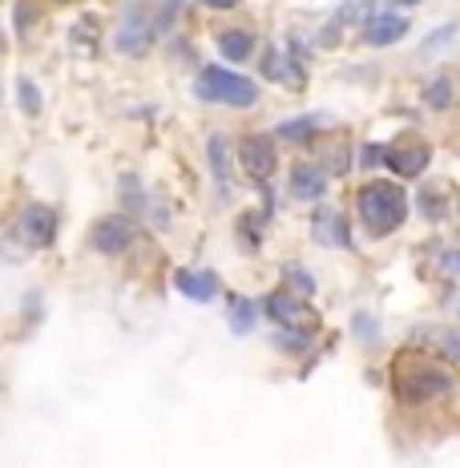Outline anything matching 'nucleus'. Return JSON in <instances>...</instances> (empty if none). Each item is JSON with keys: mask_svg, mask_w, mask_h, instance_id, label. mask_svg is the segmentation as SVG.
Instances as JSON below:
<instances>
[{"mask_svg": "<svg viewBox=\"0 0 460 468\" xmlns=\"http://www.w3.org/2000/svg\"><path fill=\"white\" fill-rule=\"evenodd\" d=\"M311 234H316L319 247H351V227L336 207H319L311 218Z\"/></svg>", "mask_w": 460, "mask_h": 468, "instance_id": "8", "label": "nucleus"}, {"mask_svg": "<svg viewBox=\"0 0 460 468\" xmlns=\"http://www.w3.org/2000/svg\"><path fill=\"white\" fill-rule=\"evenodd\" d=\"M453 262H456V271H460V250H456V255H453Z\"/></svg>", "mask_w": 460, "mask_h": 468, "instance_id": "25", "label": "nucleus"}, {"mask_svg": "<svg viewBox=\"0 0 460 468\" xmlns=\"http://www.w3.org/2000/svg\"><path fill=\"white\" fill-rule=\"evenodd\" d=\"M368 5H371V0H348V5H344V13H339V21H344V25L359 21V16L368 13Z\"/></svg>", "mask_w": 460, "mask_h": 468, "instance_id": "21", "label": "nucleus"}, {"mask_svg": "<svg viewBox=\"0 0 460 468\" xmlns=\"http://www.w3.org/2000/svg\"><path fill=\"white\" fill-rule=\"evenodd\" d=\"M21 239L28 247H48L57 239V214L48 207H28L21 214Z\"/></svg>", "mask_w": 460, "mask_h": 468, "instance_id": "9", "label": "nucleus"}, {"mask_svg": "<svg viewBox=\"0 0 460 468\" xmlns=\"http://www.w3.org/2000/svg\"><path fill=\"white\" fill-rule=\"evenodd\" d=\"M239 230H242V247H247V250H254V247H259V214H242V218H239Z\"/></svg>", "mask_w": 460, "mask_h": 468, "instance_id": "19", "label": "nucleus"}, {"mask_svg": "<svg viewBox=\"0 0 460 468\" xmlns=\"http://www.w3.org/2000/svg\"><path fill=\"white\" fill-rule=\"evenodd\" d=\"M254 315H259V311H254L251 299H242V295L230 299V331L234 335H247V331L254 327Z\"/></svg>", "mask_w": 460, "mask_h": 468, "instance_id": "16", "label": "nucleus"}, {"mask_svg": "<svg viewBox=\"0 0 460 468\" xmlns=\"http://www.w3.org/2000/svg\"><path fill=\"white\" fill-rule=\"evenodd\" d=\"M194 93L202 101H219V105H234V110H247V105L259 101V85L242 73H230V69H219V65H207L202 77L194 81Z\"/></svg>", "mask_w": 460, "mask_h": 468, "instance_id": "2", "label": "nucleus"}, {"mask_svg": "<svg viewBox=\"0 0 460 468\" xmlns=\"http://www.w3.org/2000/svg\"><path fill=\"white\" fill-rule=\"evenodd\" d=\"M130 242H134V222L122 218V214H110V218H102L93 227V247L102 255H122V250H130Z\"/></svg>", "mask_w": 460, "mask_h": 468, "instance_id": "7", "label": "nucleus"}, {"mask_svg": "<svg viewBox=\"0 0 460 468\" xmlns=\"http://www.w3.org/2000/svg\"><path fill=\"white\" fill-rule=\"evenodd\" d=\"M207 158H210L214 178L227 182L230 178V142H227V133H214V138L207 142Z\"/></svg>", "mask_w": 460, "mask_h": 468, "instance_id": "15", "label": "nucleus"}, {"mask_svg": "<svg viewBox=\"0 0 460 468\" xmlns=\"http://www.w3.org/2000/svg\"><path fill=\"white\" fill-rule=\"evenodd\" d=\"M219 48H222V57H227V61H247V57L254 53V37L242 33V28H230V33L219 37Z\"/></svg>", "mask_w": 460, "mask_h": 468, "instance_id": "13", "label": "nucleus"}, {"mask_svg": "<svg viewBox=\"0 0 460 468\" xmlns=\"http://www.w3.org/2000/svg\"><path fill=\"white\" fill-rule=\"evenodd\" d=\"M424 105L428 110H448V105H453V81H448V77H436V81L424 90Z\"/></svg>", "mask_w": 460, "mask_h": 468, "instance_id": "17", "label": "nucleus"}, {"mask_svg": "<svg viewBox=\"0 0 460 468\" xmlns=\"http://www.w3.org/2000/svg\"><path fill=\"white\" fill-rule=\"evenodd\" d=\"M0 53H5V37H0Z\"/></svg>", "mask_w": 460, "mask_h": 468, "instance_id": "26", "label": "nucleus"}, {"mask_svg": "<svg viewBox=\"0 0 460 468\" xmlns=\"http://www.w3.org/2000/svg\"><path fill=\"white\" fill-rule=\"evenodd\" d=\"M396 5H420V0H396Z\"/></svg>", "mask_w": 460, "mask_h": 468, "instance_id": "24", "label": "nucleus"}, {"mask_svg": "<svg viewBox=\"0 0 460 468\" xmlns=\"http://www.w3.org/2000/svg\"><path fill=\"white\" fill-rule=\"evenodd\" d=\"M16 97H21V110H25V113H41V90H37L28 77H21V81H16Z\"/></svg>", "mask_w": 460, "mask_h": 468, "instance_id": "18", "label": "nucleus"}, {"mask_svg": "<svg viewBox=\"0 0 460 468\" xmlns=\"http://www.w3.org/2000/svg\"><path fill=\"white\" fill-rule=\"evenodd\" d=\"M174 287L182 291L186 299H194V303H210V299H219V275H214V271H178V275H174Z\"/></svg>", "mask_w": 460, "mask_h": 468, "instance_id": "10", "label": "nucleus"}, {"mask_svg": "<svg viewBox=\"0 0 460 468\" xmlns=\"http://www.w3.org/2000/svg\"><path fill=\"white\" fill-rule=\"evenodd\" d=\"M428 162H433V145L428 142H396V145L384 150V165L396 170L400 178H416V174H424Z\"/></svg>", "mask_w": 460, "mask_h": 468, "instance_id": "6", "label": "nucleus"}, {"mask_svg": "<svg viewBox=\"0 0 460 468\" xmlns=\"http://www.w3.org/2000/svg\"><path fill=\"white\" fill-rule=\"evenodd\" d=\"M239 162H242V170H247L251 178L267 182L271 174L279 170V150H275V142H271L267 133H247V138L239 142Z\"/></svg>", "mask_w": 460, "mask_h": 468, "instance_id": "5", "label": "nucleus"}, {"mask_svg": "<svg viewBox=\"0 0 460 468\" xmlns=\"http://www.w3.org/2000/svg\"><path fill=\"white\" fill-rule=\"evenodd\" d=\"M291 194L303 202H316L327 194V174L319 170V165H295L291 170Z\"/></svg>", "mask_w": 460, "mask_h": 468, "instance_id": "12", "label": "nucleus"}, {"mask_svg": "<svg viewBox=\"0 0 460 468\" xmlns=\"http://www.w3.org/2000/svg\"><path fill=\"white\" fill-rule=\"evenodd\" d=\"M202 5L214 8V13H222V8H234V5H239V0H202Z\"/></svg>", "mask_w": 460, "mask_h": 468, "instance_id": "23", "label": "nucleus"}, {"mask_svg": "<svg viewBox=\"0 0 460 468\" xmlns=\"http://www.w3.org/2000/svg\"><path fill=\"white\" fill-rule=\"evenodd\" d=\"M287 279H291V282H299L303 295H311V291H316V282H311V275H307V271H299V267H287Z\"/></svg>", "mask_w": 460, "mask_h": 468, "instance_id": "22", "label": "nucleus"}, {"mask_svg": "<svg viewBox=\"0 0 460 468\" xmlns=\"http://www.w3.org/2000/svg\"><path fill=\"white\" fill-rule=\"evenodd\" d=\"M440 351L460 364V331H444V335H440Z\"/></svg>", "mask_w": 460, "mask_h": 468, "instance_id": "20", "label": "nucleus"}, {"mask_svg": "<svg viewBox=\"0 0 460 468\" xmlns=\"http://www.w3.org/2000/svg\"><path fill=\"white\" fill-rule=\"evenodd\" d=\"M327 125V117H295V122H283L275 130V138H287V142H311V133L323 130Z\"/></svg>", "mask_w": 460, "mask_h": 468, "instance_id": "14", "label": "nucleus"}, {"mask_svg": "<svg viewBox=\"0 0 460 468\" xmlns=\"http://www.w3.org/2000/svg\"><path fill=\"white\" fill-rule=\"evenodd\" d=\"M356 210L371 234H391L408 218V194L388 178H371L356 190Z\"/></svg>", "mask_w": 460, "mask_h": 468, "instance_id": "1", "label": "nucleus"}, {"mask_svg": "<svg viewBox=\"0 0 460 468\" xmlns=\"http://www.w3.org/2000/svg\"><path fill=\"white\" fill-rule=\"evenodd\" d=\"M267 311L275 324H283L287 331H299V335H316L319 331V315L307 307V299H295V295H271L267 299Z\"/></svg>", "mask_w": 460, "mask_h": 468, "instance_id": "4", "label": "nucleus"}, {"mask_svg": "<svg viewBox=\"0 0 460 468\" xmlns=\"http://www.w3.org/2000/svg\"><path fill=\"white\" fill-rule=\"evenodd\" d=\"M391 388H396L400 399H408V404H420V399L444 396L448 388H453V376L440 372L436 364H416V367H412V359H400Z\"/></svg>", "mask_w": 460, "mask_h": 468, "instance_id": "3", "label": "nucleus"}, {"mask_svg": "<svg viewBox=\"0 0 460 468\" xmlns=\"http://www.w3.org/2000/svg\"><path fill=\"white\" fill-rule=\"evenodd\" d=\"M408 33V16H400V13H380V16H371L368 21V45L371 48H384V45H396L400 37Z\"/></svg>", "mask_w": 460, "mask_h": 468, "instance_id": "11", "label": "nucleus"}]
</instances>
